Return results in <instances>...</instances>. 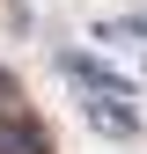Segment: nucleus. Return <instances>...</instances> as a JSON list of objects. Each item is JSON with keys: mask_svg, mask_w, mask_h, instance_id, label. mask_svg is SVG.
<instances>
[{"mask_svg": "<svg viewBox=\"0 0 147 154\" xmlns=\"http://www.w3.org/2000/svg\"><path fill=\"white\" fill-rule=\"evenodd\" d=\"M66 81L81 88V95H133V81H125L118 66H103V59H81V51L66 59Z\"/></svg>", "mask_w": 147, "mask_h": 154, "instance_id": "f03ea898", "label": "nucleus"}, {"mask_svg": "<svg viewBox=\"0 0 147 154\" xmlns=\"http://www.w3.org/2000/svg\"><path fill=\"white\" fill-rule=\"evenodd\" d=\"M0 154H52V140H44V125H37L30 110L0 103Z\"/></svg>", "mask_w": 147, "mask_h": 154, "instance_id": "f257e3e1", "label": "nucleus"}, {"mask_svg": "<svg viewBox=\"0 0 147 154\" xmlns=\"http://www.w3.org/2000/svg\"><path fill=\"white\" fill-rule=\"evenodd\" d=\"M81 110H88V125H96L103 140H133L140 132V118L125 110V95H81Z\"/></svg>", "mask_w": 147, "mask_h": 154, "instance_id": "7ed1b4c3", "label": "nucleus"}, {"mask_svg": "<svg viewBox=\"0 0 147 154\" xmlns=\"http://www.w3.org/2000/svg\"><path fill=\"white\" fill-rule=\"evenodd\" d=\"M15 95H22V88H15V73L0 66V103H15Z\"/></svg>", "mask_w": 147, "mask_h": 154, "instance_id": "20e7f679", "label": "nucleus"}]
</instances>
